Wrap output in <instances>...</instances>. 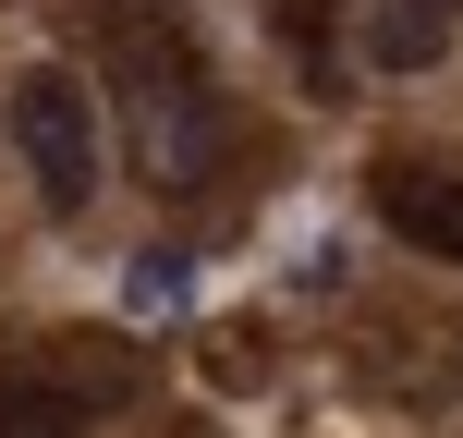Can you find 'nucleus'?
Listing matches in <instances>:
<instances>
[{"label":"nucleus","instance_id":"5","mask_svg":"<svg viewBox=\"0 0 463 438\" xmlns=\"http://www.w3.org/2000/svg\"><path fill=\"white\" fill-rule=\"evenodd\" d=\"M0 438H86V390H61L37 366H0Z\"/></svg>","mask_w":463,"mask_h":438},{"label":"nucleus","instance_id":"2","mask_svg":"<svg viewBox=\"0 0 463 438\" xmlns=\"http://www.w3.org/2000/svg\"><path fill=\"white\" fill-rule=\"evenodd\" d=\"M13 146H24V171H37V195H49V219H86L98 208V98L73 86V73H24L13 86Z\"/></svg>","mask_w":463,"mask_h":438},{"label":"nucleus","instance_id":"3","mask_svg":"<svg viewBox=\"0 0 463 438\" xmlns=\"http://www.w3.org/2000/svg\"><path fill=\"white\" fill-rule=\"evenodd\" d=\"M378 219H391L402 244H427V256H463V171L391 159V171H378Z\"/></svg>","mask_w":463,"mask_h":438},{"label":"nucleus","instance_id":"1","mask_svg":"<svg viewBox=\"0 0 463 438\" xmlns=\"http://www.w3.org/2000/svg\"><path fill=\"white\" fill-rule=\"evenodd\" d=\"M98 61H110L135 171L146 183H208L220 146H232V110H220L208 61L184 37V0H98Z\"/></svg>","mask_w":463,"mask_h":438},{"label":"nucleus","instance_id":"4","mask_svg":"<svg viewBox=\"0 0 463 438\" xmlns=\"http://www.w3.org/2000/svg\"><path fill=\"white\" fill-rule=\"evenodd\" d=\"M439 49H451V0H378V24H366L378 73H427Z\"/></svg>","mask_w":463,"mask_h":438},{"label":"nucleus","instance_id":"6","mask_svg":"<svg viewBox=\"0 0 463 438\" xmlns=\"http://www.w3.org/2000/svg\"><path fill=\"white\" fill-rule=\"evenodd\" d=\"M122 304H135V317H171V304H184V256H135Z\"/></svg>","mask_w":463,"mask_h":438}]
</instances>
